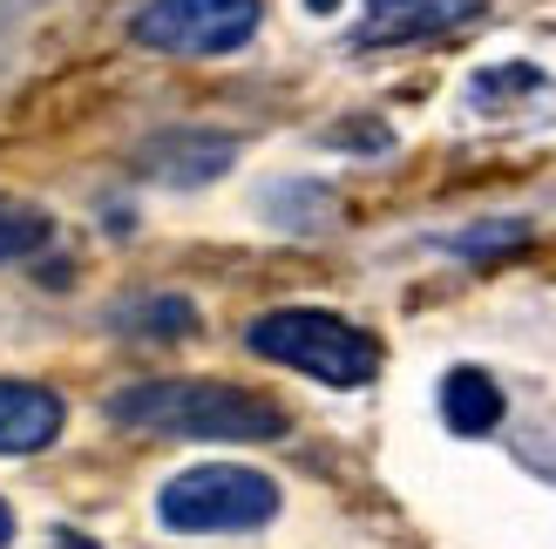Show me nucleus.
<instances>
[{"label":"nucleus","instance_id":"nucleus-1","mask_svg":"<svg viewBox=\"0 0 556 549\" xmlns=\"http://www.w3.org/2000/svg\"><path fill=\"white\" fill-rule=\"evenodd\" d=\"M109 421L177 434V442H278L286 407L244 394L231 380H136V387L109 394Z\"/></svg>","mask_w":556,"mask_h":549},{"label":"nucleus","instance_id":"nucleus-2","mask_svg":"<svg viewBox=\"0 0 556 549\" xmlns=\"http://www.w3.org/2000/svg\"><path fill=\"white\" fill-rule=\"evenodd\" d=\"M244 340H252L258 360L313 373L319 387H374V373H380V340L319 306H278V312L252 319Z\"/></svg>","mask_w":556,"mask_h":549},{"label":"nucleus","instance_id":"nucleus-3","mask_svg":"<svg viewBox=\"0 0 556 549\" xmlns=\"http://www.w3.org/2000/svg\"><path fill=\"white\" fill-rule=\"evenodd\" d=\"M278 502H286L278 482L244 469V461H198V469L163 482L156 515L177 536H231V529H265Z\"/></svg>","mask_w":556,"mask_h":549},{"label":"nucleus","instance_id":"nucleus-4","mask_svg":"<svg viewBox=\"0 0 556 549\" xmlns=\"http://www.w3.org/2000/svg\"><path fill=\"white\" fill-rule=\"evenodd\" d=\"M129 35L163 54H231L258 35V0H150Z\"/></svg>","mask_w":556,"mask_h":549},{"label":"nucleus","instance_id":"nucleus-5","mask_svg":"<svg viewBox=\"0 0 556 549\" xmlns=\"http://www.w3.org/2000/svg\"><path fill=\"white\" fill-rule=\"evenodd\" d=\"M482 8H489V0H367V8H359L353 41L359 48L428 41V35H448V27H468Z\"/></svg>","mask_w":556,"mask_h":549},{"label":"nucleus","instance_id":"nucleus-6","mask_svg":"<svg viewBox=\"0 0 556 549\" xmlns=\"http://www.w3.org/2000/svg\"><path fill=\"white\" fill-rule=\"evenodd\" d=\"M62 394L35 387V380H0V455H41L62 434Z\"/></svg>","mask_w":556,"mask_h":549},{"label":"nucleus","instance_id":"nucleus-7","mask_svg":"<svg viewBox=\"0 0 556 549\" xmlns=\"http://www.w3.org/2000/svg\"><path fill=\"white\" fill-rule=\"evenodd\" d=\"M231 156H238L231 136H190V129H177V136H156V143L143 150V170L163 177V183H211V177L231 170Z\"/></svg>","mask_w":556,"mask_h":549},{"label":"nucleus","instance_id":"nucleus-8","mask_svg":"<svg viewBox=\"0 0 556 549\" xmlns=\"http://www.w3.org/2000/svg\"><path fill=\"white\" fill-rule=\"evenodd\" d=\"M441 421H448L455 434H489L495 421H503V387H495L482 367H455L448 380H441Z\"/></svg>","mask_w":556,"mask_h":549},{"label":"nucleus","instance_id":"nucleus-9","mask_svg":"<svg viewBox=\"0 0 556 549\" xmlns=\"http://www.w3.org/2000/svg\"><path fill=\"white\" fill-rule=\"evenodd\" d=\"M41 244H48V217L35 204H21V197H0V265L41 252Z\"/></svg>","mask_w":556,"mask_h":549},{"label":"nucleus","instance_id":"nucleus-10","mask_svg":"<svg viewBox=\"0 0 556 549\" xmlns=\"http://www.w3.org/2000/svg\"><path fill=\"white\" fill-rule=\"evenodd\" d=\"M116 319H123V325H143L150 340H184V333H198V306H190V298H143V306H123Z\"/></svg>","mask_w":556,"mask_h":549},{"label":"nucleus","instance_id":"nucleus-11","mask_svg":"<svg viewBox=\"0 0 556 549\" xmlns=\"http://www.w3.org/2000/svg\"><path fill=\"white\" fill-rule=\"evenodd\" d=\"M530 238V225L522 217H495L489 231H462V238H448L455 252H468V258H489V252H509V244H522Z\"/></svg>","mask_w":556,"mask_h":549},{"label":"nucleus","instance_id":"nucleus-12","mask_svg":"<svg viewBox=\"0 0 556 549\" xmlns=\"http://www.w3.org/2000/svg\"><path fill=\"white\" fill-rule=\"evenodd\" d=\"M14 542V515H8V502H0V549Z\"/></svg>","mask_w":556,"mask_h":549},{"label":"nucleus","instance_id":"nucleus-13","mask_svg":"<svg viewBox=\"0 0 556 549\" xmlns=\"http://www.w3.org/2000/svg\"><path fill=\"white\" fill-rule=\"evenodd\" d=\"M62 549H96V542H89V536H81V542H75V536H68V542H62Z\"/></svg>","mask_w":556,"mask_h":549}]
</instances>
